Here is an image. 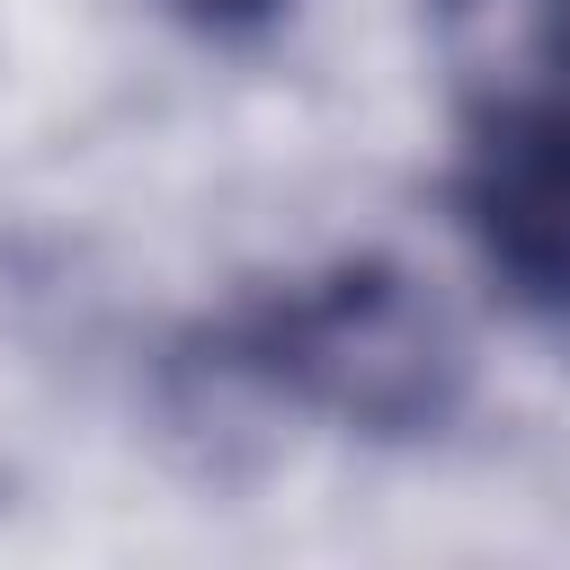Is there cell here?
<instances>
[{
  "mask_svg": "<svg viewBox=\"0 0 570 570\" xmlns=\"http://www.w3.org/2000/svg\"><path fill=\"white\" fill-rule=\"evenodd\" d=\"M445 223L481 294L570 338V98H525L490 116H445Z\"/></svg>",
  "mask_w": 570,
  "mask_h": 570,
  "instance_id": "obj_2",
  "label": "cell"
},
{
  "mask_svg": "<svg viewBox=\"0 0 570 570\" xmlns=\"http://www.w3.org/2000/svg\"><path fill=\"white\" fill-rule=\"evenodd\" d=\"M178 36L196 45H223V53H249V45H276L312 0H151Z\"/></svg>",
  "mask_w": 570,
  "mask_h": 570,
  "instance_id": "obj_4",
  "label": "cell"
},
{
  "mask_svg": "<svg viewBox=\"0 0 570 570\" xmlns=\"http://www.w3.org/2000/svg\"><path fill=\"white\" fill-rule=\"evenodd\" d=\"M196 374L347 445H436L472 410L481 338L428 267L338 249L214 303L196 321Z\"/></svg>",
  "mask_w": 570,
  "mask_h": 570,
  "instance_id": "obj_1",
  "label": "cell"
},
{
  "mask_svg": "<svg viewBox=\"0 0 570 570\" xmlns=\"http://www.w3.org/2000/svg\"><path fill=\"white\" fill-rule=\"evenodd\" d=\"M445 116L570 98V0H419Z\"/></svg>",
  "mask_w": 570,
  "mask_h": 570,
  "instance_id": "obj_3",
  "label": "cell"
}]
</instances>
